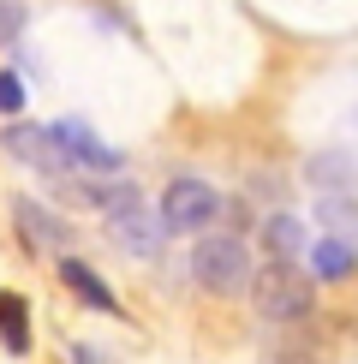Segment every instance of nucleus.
Segmentation results:
<instances>
[{
    "mask_svg": "<svg viewBox=\"0 0 358 364\" xmlns=\"http://www.w3.org/2000/svg\"><path fill=\"white\" fill-rule=\"evenodd\" d=\"M54 144H60V156H66V161H78V168H90V173H119V149H108L90 126H78V119H60Z\"/></svg>",
    "mask_w": 358,
    "mask_h": 364,
    "instance_id": "obj_4",
    "label": "nucleus"
},
{
    "mask_svg": "<svg viewBox=\"0 0 358 364\" xmlns=\"http://www.w3.org/2000/svg\"><path fill=\"white\" fill-rule=\"evenodd\" d=\"M191 281L203 287V293L215 299H233L251 287V251L239 233H203L197 245H191Z\"/></svg>",
    "mask_w": 358,
    "mask_h": 364,
    "instance_id": "obj_2",
    "label": "nucleus"
},
{
    "mask_svg": "<svg viewBox=\"0 0 358 364\" xmlns=\"http://www.w3.org/2000/svg\"><path fill=\"white\" fill-rule=\"evenodd\" d=\"M221 215V191L203 179H173L161 191V233H209V221Z\"/></svg>",
    "mask_w": 358,
    "mask_h": 364,
    "instance_id": "obj_3",
    "label": "nucleus"
},
{
    "mask_svg": "<svg viewBox=\"0 0 358 364\" xmlns=\"http://www.w3.org/2000/svg\"><path fill=\"white\" fill-rule=\"evenodd\" d=\"M60 281L72 287V299H84L90 311H102V316H119V299H114V287L96 275V269L84 263V257H60Z\"/></svg>",
    "mask_w": 358,
    "mask_h": 364,
    "instance_id": "obj_7",
    "label": "nucleus"
},
{
    "mask_svg": "<svg viewBox=\"0 0 358 364\" xmlns=\"http://www.w3.org/2000/svg\"><path fill=\"white\" fill-rule=\"evenodd\" d=\"M72 364H102V353L96 346H72Z\"/></svg>",
    "mask_w": 358,
    "mask_h": 364,
    "instance_id": "obj_14",
    "label": "nucleus"
},
{
    "mask_svg": "<svg viewBox=\"0 0 358 364\" xmlns=\"http://www.w3.org/2000/svg\"><path fill=\"white\" fill-rule=\"evenodd\" d=\"M0 144H6L18 161L42 168V173H60V168H66V156H60L54 132H36V126H6V132H0Z\"/></svg>",
    "mask_w": 358,
    "mask_h": 364,
    "instance_id": "obj_8",
    "label": "nucleus"
},
{
    "mask_svg": "<svg viewBox=\"0 0 358 364\" xmlns=\"http://www.w3.org/2000/svg\"><path fill=\"white\" fill-rule=\"evenodd\" d=\"M251 305H257L263 323H298V316H310V305H317V281L305 275L298 263H268L251 275Z\"/></svg>",
    "mask_w": 358,
    "mask_h": 364,
    "instance_id": "obj_1",
    "label": "nucleus"
},
{
    "mask_svg": "<svg viewBox=\"0 0 358 364\" xmlns=\"http://www.w3.org/2000/svg\"><path fill=\"white\" fill-rule=\"evenodd\" d=\"M0 346H6V353H30V305H24V293H0Z\"/></svg>",
    "mask_w": 358,
    "mask_h": 364,
    "instance_id": "obj_9",
    "label": "nucleus"
},
{
    "mask_svg": "<svg viewBox=\"0 0 358 364\" xmlns=\"http://www.w3.org/2000/svg\"><path fill=\"white\" fill-rule=\"evenodd\" d=\"M0 114H24V84H18V72H0Z\"/></svg>",
    "mask_w": 358,
    "mask_h": 364,
    "instance_id": "obj_13",
    "label": "nucleus"
},
{
    "mask_svg": "<svg viewBox=\"0 0 358 364\" xmlns=\"http://www.w3.org/2000/svg\"><path fill=\"white\" fill-rule=\"evenodd\" d=\"M310 275L347 281L352 275V245H347V239H317V245H310Z\"/></svg>",
    "mask_w": 358,
    "mask_h": 364,
    "instance_id": "obj_11",
    "label": "nucleus"
},
{
    "mask_svg": "<svg viewBox=\"0 0 358 364\" xmlns=\"http://www.w3.org/2000/svg\"><path fill=\"white\" fill-rule=\"evenodd\" d=\"M108 233H114L119 251H138V257H156V245H161V221L143 215V197H131V203L108 209Z\"/></svg>",
    "mask_w": 358,
    "mask_h": 364,
    "instance_id": "obj_6",
    "label": "nucleus"
},
{
    "mask_svg": "<svg viewBox=\"0 0 358 364\" xmlns=\"http://www.w3.org/2000/svg\"><path fill=\"white\" fill-rule=\"evenodd\" d=\"M18 30H24V6H18V0H0V48L18 42Z\"/></svg>",
    "mask_w": 358,
    "mask_h": 364,
    "instance_id": "obj_12",
    "label": "nucleus"
},
{
    "mask_svg": "<svg viewBox=\"0 0 358 364\" xmlns=\"http://www.w3.org/2000/svg\"><path fill=\"white\" fill-rule=\"evenodd\" d=\"M263 245H268L275 263H293V257L305 251V227H298L293 215H268V221H263Z\"/></svg>",
    "mask_w": 358,
    "mask_h": 364,
    "instance_id": "obj_10",
    "label": "nucleus"
},
{
    "mask_svg": "<svg viewBox=\"0 0 358 364\" xmlns=\"http://www.w3.org/2000/svg\"><path fill=\"white\" fill-rule=\"evenodd\" d=\"M12 221H18V239L30 251H60L72 245V227L54 215V209H42L36 197H12Z\"/></svg>",
    "mask_w": 358,
    "mask_h": 364,
    "instance_id": "obj_5",
    "label": "nucleus"
}]
</instances>
